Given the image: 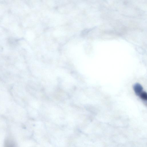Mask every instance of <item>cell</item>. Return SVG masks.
I'll return each mask as SVG.
<instances>
[{
	"instance_id": "obj_1",
	"label": "cell",
	"mask_w": 147,
	"mask_h": 147,
	"mask_svg": "<svg viewBox=\"0 0 147 147\" xmlns=\"http://www.w3.org/2000/svg\"><path fill=\"white\" fill-rule=\"evenodd\" d=\"M133 89L136 95L139 96L143 92V88L141 85L139 84H136L134 85Z\"/></svg>"
},
{
	"instance_id": "obj_2",
	"label": "cell",
	"mask_w": 147,
	"mask_h": 147,
	"mask_svg": "<svg viewBox=\"0 0 147 147\" xmlns=\"http://www.w3.org/2000/svg\"><path fill=\"white\" fill-rule=\"evenodd\" d=\"M5 147H17L15 142L11 139H8L5 141Z\"/></svg>"
},
{
	"instance_id": "obj_3",
	"label": "cell",
	"mask_w": 147,
	"mask_h": 147,
	"mask_svg": "<svg viewBox=\"0 0 147 147\" xmlns=\"http://www.w3.org/2000/svg\"><path fill=\"white\" fill-rule=\"evenodd\" d=\"M139 96L143 101H147V94L146 92L143 91Z\"/></svg>"
}]
</instances>
